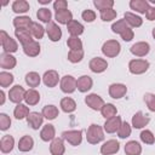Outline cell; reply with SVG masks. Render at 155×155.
<instances>
[{"label": "cell", "instance_id": "obj_1", "mask_svg": "<svg viewBox=\"0 0 155 155\" xmlns=\"http://www.w3.org/2000/svg\"><path fill=\"white\" fill-rule=\"evenodd\" d=\"M111 30L114 33H116V34H120L122 40H125V41H131L133 39V36H134L133 30L128 27V24L126 23L125 19H119L115 23H113Z\"/></svg>", "mask_w": 155, "mask_h": 155}, {"label": "cell", "instance_id": "obj_2", "mask_svg": "<svg viewBox=\"0 0 155 155\" xmlns=\"http://www.w3.org/2000/svg\"><path fill=\"white\" fill-rule=\"evenodd\" d=\"M87 142L90 144H97L99 142H102L104 139V132L103 128L99 125L92 124L90 125V127L87 128V134H86Z\"/></svg>", "mask_w": 155, "mask_h": 155}, {"label": "cell", "instance_id": "obj_3", "mask_svg": "<svg viewBox=\"0 0 155 155\" xmlns=\"http://www.w3.org/2000/svg\"><path fill=\"white\" fill-rule=\"evenodd\" d=\"M0 42H1L4 52H6V53H12L18 50V45L15 41V39H12L5 30L0 31Z\"/></svg>", "mask_w": 155, "mask_h": 155}, {"label": "cell", "instance_id": "obj_4", "mask_svg": "<svg viewBox=\"0 0 155 155\" xmlns=\"http://www.w3.org/2000/svg\"><path fill=\"white\" fill-rule=\"evenodd\" d=\"M120 50H121V46H120V42L116 41V40H108L103 44L102 46V52L104 56L107 57H116L119 53H120Z\"/></svg>", "mask_w": 155, "mask_h": 155}, {"label": "cell", "instance_id": "obj_5", "mask_svg": "<svg viewBox=\"0 0 155 155\" xmlns=\"http://www.w3.org/2000/svg\"><path fill=\"white\" fill-rule=\"evenodd\" d=\"M148 68H149V62L145 61V59H132L128 63V70H130V73L136 74V75H139V74L145 73L148 70Z\"/></svg>", "mask_w": 155, "mask_h": 155}, {"label": "cell", "instance_id": "obj_6", "mask_svg": "<svg viewBox=\"0 0 155 155\" xmlns=\"http://www.w3.org/2000/svg\"><path fill=\"white\" fill-rule=\"evenodd\" d=\"M62 138L65 139L68 143H70L71 145L76 147L81 143L82 140V131L80 130H70V131H64L62 133Z\"/></svg>", "mask_w": 155, "mask_h": 155}, {"label": "cell", "instance_id": "obj_7", "mask_svg": "<svg viewBox=\"0 0 155 155\" xmlns=\"http://www.w3.org/2000/svg\"><path fill=\"white\" fill-rule=\"evenodd\" d=\"M61 90L64 93H73L76 90V79L71 75H64L59 82Z\"/></svg>", "mask_w": 155, "mask_h": 155}, {"label": "cell", "instance_id": "obj_8", "mask_svg": "<svg viewBox=\"0 0 155 155\" xmlns=\"http://www.w3.org/2000/svg\"><path fill=\"white\" fill-rule=\"evenodd\" d=\"M25 90L21 86V85H15L10 91H8V98L12 103L16 104H21V102L24 99L25 97Z\"/></svg>", "mask_w": 155, "mask_h": 155}, {"label": "cell", "instance_id": "obj_9", "mask_svg": "<svg viewBox=\"0 0 155 155\" xmlns=\"http://www.w3.org/2000/svg\"><path fill=\"white\" fill-rule=\"evenodd\" d=\"M85 103L87 104V107H90L92 110H101L104 105V101L101 96H98L97 93H91L88 96H86L85 98Z\"/></svg>", "mask_w": 155, "mask_h": 155}, {"label": "cell", "instance_id": "obj_10", "mask_svg": "<svg viewBox=\"0 0 155 155\" xmlns=\"http://www.w3.org/2000/svg\"><path fill=\"white\" fill-rule=\"evenodd\" d=\"M131 53L137 56V57H144L149 53L150 51V46L148 42L145 41H139V42H136L134 45L131 46Z\"/></svg>", "mask_w": 155, "mask_h": 155}, {"label": "cell", "instance_id": "obj_11", "mask_svg": "<svg viewBox=\"0 0 155 155\" xmlns=\"http://www.w3.org/2000/svg\"><path fill=\"white\" fill-rule=\"evenodd\" d=\"M127 92V87L124 84H111L109 86V96L114 99L122 98Z\"/></svg>", "mask_w": 155, "mask_h": 155}, {"label": "cell", "instance_id": "obj_12", "mask_svg": "<svg viewBox=\"0 0 155 155\" xmlns=\"http://www.w3.org/2000/svg\"><path fill=\"white\" fill-rule=\"evenodd\" d=\"M88 67L93 73H103L108 68V63L105 59H103L101 57H94L90 61Z\"/></svg>", "mask_w": 155, "mask_h": 155}, {"label": "cell", "instance_id": "obj_13", "mask_svg": "<svg viewBox=\"0 0 155 155\" xmlns=\"http://www.w3.org/2000/svg\"><path fill=\"white\" fill-rule=\"evenodd\" d=\"M149 121H150V117L142 111H137L132 116V126L134 128H143L149 124Z\"/></svg>", "mask_w": 155, "mask_h": 155}, {"label": "cell", "instance_id": "obj_14", "mask_svg": "<svg viewBox=\"0 0 155 155\" xmlns=\"http://www.w3.org/2000/svg\"><path fill=\"white\" fill-rule=\"evenodd\" d=\"M119 149H120L119 142L115 139H109L101 147V153L103 155H111V154H116Z\"/></svg>", "mask_w": 155, "mask_h": 155}, {"label": "cell", "instance_id": "obj_15", "mask_svg": "<svg viewBox=\"0 0 155 155\" xmlns=\"http://www.w3.org/2000/svg\"><path fill=\"white\" fill-rule=\"evenodd\" d=\"M122 121H121V117L120 116H113L110 119H107L105 124H104V131L108 132V133H114V132H117V130L120 128Z\"/></svg>", "mask_w": 155, "mask_h": 155}, {"label": "cell", "instance_id": "obj_16", "mask_svg": "<svg viewBox=\"0 0 155 155\" xmlns=\"http://www.w3.org/2000/svg\"><path fill=\"white\" fill-rule=\"evenodd\" d=\"M33 23L34 22L28 16H18V17H15L13 18V25H15L16 29H27V30H30Z\"/></svg>", "mask_w": 155, "mask_h": 155}, {"label": "cell", "instance_id": "obj_17", "mask_svg": "<svg viewBox=\"0 0 155 155\" xmlns=\"http://www.w3.org/2000/svg\"><path fill=\"white\" fill-rule=\"evenodd\" d=\"M46 33H47V36L51 41H58L62 38V30L54 22H50L47 24Z\"/></svg>", "mask_w": 155, "mask_h": 155}, {"label": "cell", "instance_id": "obj_18", "mask_svg": "<svg viewBox=\"0 0 155 155\" xmlns=\"http://www.w3.org/2000/svg\"><path fill=\"white\" fill-rule=\"evenodd\" d=\"M42 121H44V116L38 111H31L27 116V122L33 130H39V127L42 125Z\"/></svg>", "mask_w": 155, "mask_h": 155}, {"label": "cell", "instance_id": "obj_19", "mask_svg": "<svg viewBox=\"0 0 155 155\" xmlns=\"http://www.w3.org/2000/svg\"><path fill=\"white\" fill-rule=\"evenodd\" d=\"M16 58L11 53L2 52L0 54V67L2 69H12L16 67Z\"/></svg>", "mask_w": 155, "mask_h": 155}, {"label": "cell", "instance_id": "obj_20", "mask_svg": "<svg viewBox=\"0 0 155 155\" xmlns=\"http://www.w3.org/2000/svg\"><path fill=\"white\" fill-rule=\"evenodd\" d=\"M59 76L56 70H47L42 76V81L47 87H54L58 84Z\"/></svg>", "mask_w": 155, "mask_h": 155}, {"label": "cell", "instance_id": "obj_21", "mask_svg": "<svg viewBox=\"0 0 155 155\" xmlns=\"http://www.w3.org/2000/svg\"><path fill=\"white\" fill-rule=\"evenodd\" d=\"M92 85H93V81L88 75H82L76 80V88L80 92H87L88 90L92 88Z\"/></svg>", "mask_w": 155, "mask_h": 155}, {"label": "cell", "instance_id": "obj_22", "mask_svg": "<svg viewBox=\"0 0 155 155\" xmlns=\"http://www.w3.org/2000/svg\"><path fill=\"white\" fill-rule=\"evenodd\" d=\"M65 151V148H64V142H63V138H54L52 142H51V145H50V153L52 155H63Z\"/></svg>", "mask_w": 155, "mask_h": 155}, {"label": "cell", "instance_id": "obj_23", "mask_svg": "<svg viewBox=\"0 0 155 155\" xmlns=\"http://www.w3.org/2000/svg\"><path fill=\"white\" fill-rule=\"evenodd\" d=\"M15 35L16 38L18 39V41L22 44V46H25L28 45L29 42L33 41L31 39V31L30 30H27V29H16L15 30Z\"/></svg>", "mask_w": 155, "mask_h": 155}, {"label": "cell", "instance_id": "obj_24", "mask_svg": "<svg viewBox=\"0 0 155 155\" xmlns=\"http://www.w3.org/2000/svg\"><path fill=\"white\" fill-rule=\"evenodd\" d=\"M13 145H15V139H13V137L10 136V134L2 136V138L0 139V150H1V153H4V154L10 153V151L13 149Z\"/></svg>", "mask_w": 155, "mask_h": 155}, {"label": "cell", "instance_id": "obj_25", "mask_svg": "<svg viewBox=\"0 0 155 155\" xmlns=\"http://www.w3.org/2000/svg\"><path fill=\"white\" fill-rule=\"evenodd\" d=\"M56 131H54V127L53 125L51 124H47L42 127L41 132H40V138L44 140V142H48V140H53L56 137Z\"/></svg>", "mask_w": 155, "mask_h": 155}, {"label": "cell", "instance_id": "obj_26", "mask_svg": "<svg viewBox=\"0 0 155 155\" xmlns=\"http://www.w3.org/2000/svg\"><path fill=\"white\" fill-rule=\"evenodd\" d=\"M124 19L126 21V23H127L130 27H133V28H138V27H140L142 23H143V19H142L139 16H137V15H134V13H132V12H125Z\"/></svg>", "mask_w": 155, "mask_h": 155}, {"label": "cell", "instance_id": "obj_27", "mask_svg": "<svg viewBox=\"0 0 155 155\" xmlns=\"http://www.w3.org/2000/svg\"><path fill=\"white\" fill-rule=\"evenodd\" d=\"M67 27H68V31H69V34L71 36H79V35H81L84 33V25L80 22L75 21V19L70 21L67 24Z\"/></svg>", "mask_w": 155, "mask_h": 155}, {"label": "cell", "instance_id": "obj_28", "mask_svg": "<svg viewBox=\"0 0 155 155\" xmlns=\"http://www.w3.org/2000/svg\"><path fill=\"white\" fill-rule=\"evenodd\" d=\"M23 51L28 57H36L40 53V44L38 41H31L28 45L23 46Z\"/></svg>", "mask_w": 155, "mask_h": 155}, {"label": "cell", "instance_id": "obj_29", "mask_svg": "<svg viewBox=\"0 0 155 155\" xmlns=\"http://www.w3.org/2000/svg\"><path fill=\"white\" fill-rule=\"evenodd\" d=\"M56 21L61 24H68L70 21H73V13L67 8V10H62V11H56Z\"/></svg>", "mask_w": 155, "mask_h": 155}, {"label": "cell", "instance_id": "obj_30", "mask_svg": "<svg viewBox=\"0 0 155 155\" xmlns=\"http://www.w3.org/2000/svg\"><path fill=\"white\" fill-rule=\"evenodd\" d=\"M33 147H34V139L30 136H28V134L23 136L19 139V142H18L19 151H29V150L33 149Z\"/></svg>", "mask_w": 155, "mask_h": 155}, {"label": "cell", "instance_id": "obj_31", "mask_svg": "<svg viewBox=\"0 0 155 155\" xmlns=\"http://www.w3.org/2000/svg\"><path fill=\"white\" fill-rule=\"evenodd\" d=\"M125 153H126V155H140L142 147H140V144L138 142L130 140L125 145Z\"/></svg>", "mask_w": 155, "mask_h": 155}, {"label": "cell", "instance_id": "obj_32", "mask_svg": "<svg viewBox=\"0 0 155 155\" xmlns=\"http://www.w3.org/2000/svg\"><path fill=\"white\" fill-rule=\"evenodd\" d=\"M24 101L28 105H35L39 103L40 101V93L35 90V88H30L25 92V97H24Z\"/></svg>", "mask_w": 155, "mask_h": 155}, {"label": "cell", "instance_id": "obj_33", "mask_svg": "<svg viewBox=\"0 0 155 155\" xmlns=\"http://www.w3.org/2000/svg\"><path fill=\"white\" fill-rule=\"evenodd\" d=\"M130 7L139 13H145L149 7V2L147 0H131Z\"/></svg>", "mask_w": 155, "mask_h": 155}, {"label": "cell", "instance_id": "obj_34", "mask_svg": "<svg viewBox=\"0 0 155 155\" xmlns=\"http://www.w3.org/2000/svg\"><path fill=\"white\" fill-rule=\"evenodd\" d=\"M41 114H42V116L46 117L47 120H54V119L58 116L59 111H58V108H57L56 105L50 104V105H45V107L42 108Z\"/></svg>", "mask_w": 155, "mask_h": 155}, {"label": "cell", "instance_id": "obj_35", "mask_svg": "<svg viewBox=\"0 0 155 155\" xmlns=\"http://www.w3.org/2000/svg\"><path fill=\"white\" fill-rule=\"evenodd\" d=\"M41 82V78L36 71H29L25 75V84L29 87H38Z\"/></svg>", "mask_w": 155, "mask_h": 155}, {"label": "cell", "instance_id": "obj_36", "mask_svg": "<svg viewBox=\"0 0 155 155\" xmlns=\"http://www.w3.org/2000/svg\"><path fill=\"white\" fill-rule=\"evenodd\" d=\"M61 108L64 113H73L76 109V103L70 97H64L61 101Z\"/></svg>", "mask_w": 155, "mask_h": 155}, {"label": "cell", "instance_id": "obj_37", "mask_svg": "<svg viewBox=\"0 0 155 155\" xmlns=\"http://www.w3.org/2000/svg\"><path fill=\"white\" fill-rule=\"evenodd\" d=\"M12 11L16 13H25L29 11V2L25 0H16L12 4Z\"/></svg>", "mask_w": 155, "mask_h": 155}, {"label": "cell", "instance_id": "obj_38", "mask_svg": "<svg viewBox=\"0 0 155 155\" xmlns=\"http://www.w3.org/2000/svg\"><path fill=\"white\" fill-rule=\"evenodd\" d=\"M29 108L27 107V105H24V104H17L16 105V108H15V110H13V115H15V117L17 119V120H22V119H24V117H27L28 115H29Z\"/></svg>", "mask_w": 155, "mask_h": 155}, {"label": "cell", "instance_id": "obj_39", "mask_svg": "<svg viewBox=\"0 0 155 155\" xmlns=\"http://www.w3.org/2000/svg\"><path fill=\"white\" fill-rule=\"evenodd\" d=\"M101 113H102V116H104L105 119H110L113 116H116L117 114V110H116V107L111 103H107L103 105V108L101 109Z\"/></svg>", "mask_w": 155, "mask_h": 155}, {"label": "cell", "instance_id": "obj_40", "mask_svg": "<svg viewBox=\"0 0 155 155\" xmlns=\"http://www.w3.org/2000/svg\"><path fill=\"white\" fill-rule=\"evenodd\" d=\"M36 17L38 19H40L41 22H45V23H50L51 22V17H52V13H51V10L46 8V7H41L39 8V11L36 12Z\"/></svg>", "mask_w": 155, "mask_h": 155}, {"label": "cell", "instance_id": "obj_41", "mask_svg": "<svg viewBox=\"0 0 155 155\" xmlns=\"http://www.w3.org/2000/svg\"><path fill=\"white\" fill-rule=\"evenodd\" d=\"M84 58V50H70L68 53V61L71 63H79Z\"/></svg>", "mask_w": 155, "mask_h": 155}, {"label": "cell", "instance_id": "obj_42", "mask_svg": "<svg viewBox=\"0 0 155 155\" xmlns=\"http://www.w3.org/2000/svg\"><path fill=\"white\" fill-rule=\"evenodd\" d=\"M45 30H46V28H44L41 24H39V23H36V22H34L33 25H31V28H30L31 35H33L35 39H42V36H44V34H45Z\"/></svg>", "mask_w": 155, "mask_h": 155}, {"label": "cell", "instance_id": "obj_43", "mask_svg": "<svg viewBox=\"0 0 155 155\" xmlns=\"http://www.w3.org/2000/svg\"><path fill=\"white\" fill-rule=\"evenodd\" d=\"M93 5L97 7V10L104 11V10H108V8H113L114 1L113 0H94Z\"/></svg>", "mask_w": 155, "mask_h": 155}, {"label": "cell", "instance_id": "obj_44", "mask_svg": "<svg viewBox=\"0 0 155 155\" xmlns=\"http://www.w3.org/2000/svg\"><path fill=\"white\" fill-rule=\"evenodd\" d=\"M13 82V75L7 71L0 73V86L1 87H8Z\"/></svg>", "mask_w": 155, "mask_h": 155}, {"label": "cell", "instance_id": "obj_45", "mask_svg": "<svg viewBox=\"0 0 155 155\" xmlns=\"http://www.w3.org/2000/svg\"><path fill=\"white\" fill-rule=\"evenodd\" d=\"M67 45L70 50H82V41L79 39V36H70L67 40Z\"/></svg>", "mask_w": 155, "mask_h": 155}, {"label": "cell", "instance_id": "obj_46", "mask_svg": "<svg viewBox=\"0 0 155 155\" xmlns=\"http://www.w3.org/2000/svg\"><path fill=\"white\" fill-rule=\"evenodd\" d=\"M131 131H132V128H131L130 124L125 121V122L121 124L120 128L117 130V136H119L120 138H127V137L131 134Z\"/></svg>", "mask_w": 155, "mask_h": 155}, {"label": "cell", "instance_id": "obj_47", "mask_svg": "<svg viewBox=\"0 0 155 155\" xmlns=\"http://www.w3.org/2000/svg\"><path fill=\"white\" fill-rule=\"evenodd\" d=\"M139 137H140V140L143 143H145V144H154V142H155V137H154L153 132L149 131V130L142 131Z\"/></svg>", "mask_w": 155, "mask_h": 155}, {"label": "cell", "instance_id": "obj_48", "mask_svg": "<svg viewBox=\"0 0 155 155\" xmlns=\"http://www.w3.org/2000/svg\"><path fill=\"white\" fill-rule=\"evenodd\" d=\"M101 18L104 22H110L116 18V11L113 8H108L104 11H101Z\"/></svg>", "mask_w": 155, "mask_h": 155}, {"label": "cell", "instance_id": "obj_49", "mask_svg": "<svg viewBox=\"0 0 155 155\" xmlns=\"http://www.w3.org/2000/svg\"><path fill=\"white\" fill-rule=\"evenodd\" d=\"M144 102L150 111H155V94L154 93H145Z\"/></svg>", "mask_w": 155, "mask_h": 155}, {"label": "cell", "instance_id": "obj_50", "mask_svg": "<svg viewBox=\"0 0 155 155\" xmlns=\"http://www.w3.org/2000/svg\"><path fill=\"white\" fill-rule=\"evenodd\" d=\"M11 126V119L8 115L1 113L0 114V130L1 131H6L8 127Z\"/></svg>", "mask_w": 155, "mask_h": 155}, {"label": "cell", "instance_id": "obj_51", "mask_svg": "<svg viewBox=\"0 0 155 155\" xmlns=\"http://www.w3.org/2000/svg\"><path fill=\"white\" fill-rule=\"evenodd\" d=\"M81 17H82V19H84L85 22L91 23V22H93V21L96 19V12L92 11V10H85V11L81 13Z\"/></svg>", "mask_w": 155, "mask_h": 155}, {"label": "cell", "instance_id": "obj_52", "mask_svg": "<svg viewBox=\"0 0 155 155\" xmlns=\"http://www.w3.org/2000/svg\"><path fill=\"white\" fill-rule=\"evenodd\" d=\"M67 7H68V2H67L65 0H57V1H54V4H53V8H54L56 11L67 10Z\"/></svg>", "mask_w": 155, "mask_h": 155}, {"label": "cell", "instance_id": "obj_53", "mask_svg": "<svg viewBox=\"0 0 155 155\" xmlns=\"http://www.w3.org/2000/svg\"><path fill=\"white\" fill-rule=\"evenodd\" d=\"M145 17L149 21H154L155 19V7L149 6L148 10H147V12H145Z\"/></svg>", "mask_w": 155, "mask_h": 155}, {"label": "cell", "instance_id": "obj_54", "mask_svg": "<svg viewBox=\"0 0 155 155\" xmlns=\"http://www.w3.org/2000/svg\"><path fill=\"white\" fill-rule=\"evenodd\" d=\"M5 103V93L4 91H0V105H2Z\"/></svg>", "mask_w": 155, "mask_h": 155}, {"label": "cell", "instance_id": "obj_55", "mask_svg": "<svg viewBox=\"0 0 155 155\" xmlns=\"http://www.w3.org/2000/svg\"><path fill=\"white\" fill-rule=\"evenodd\" d=\"M39 4L46 5V4H50V0H39Z\"/></svg>", "mask_w": 155, "mask_h": 155}, {"label": "cell", "instance_id": "obj_56", "mask_svg": "<svg viewBox=\"0 0 155 155\" xmlns=\"http://www.w3.org/2000/svg\"><path fill=\"white\" fill-rule=\"evenodd\" d=\"M153 36H154V39H155V28L153 29Z\"/></svg>", "mask_w": 155, "mask_h": 155}, {"label": "cell", "instance_id": "obj_57", "mask_svg": "<svg viewBox=\"0 0 155 155\" xmlns=\"http://www.w3.org/2000/svg\"><path fill=\"white\" fill-rule=\"evenodd\" d=\"M150 1H151V2H155V0H150Z\"/></svg>", "mask_w": 155, "mask_h": 155}]
</instances>
